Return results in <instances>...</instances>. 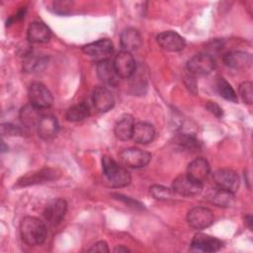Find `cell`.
Here are the masks:
<instances>
[{
	"label": "cell",
	"mask_w": 253,
	"mask_h": 253,
	"mask_svg": "<svg viewBox=\"0 0 253 253\" xmlns=\"http://www.w3.org/2000/svg\"><path fill=\"white\" fill-rule=\"evenodd\" d=\"M121 162L129 168H141L149 163L151 154L145 150L136 147L126 148L120 153Z\"/></svg>",
	"instance_id": "obj_3"
},
{
	"label": "cell",
	"mask_w": 253,
	"mask_h": 253,
	"mask_svg": "<svg viewBox=\"0 0 253 253\" xmlns=\"http://www.w3.org/2000/svg\"><path fill=\"white\" fill-rule=\"evenodd\" d=\"M51 37V32L48 27L42 22H33L27 31L28 41L31 42H46Z\"/></svg>",
	"instance_id": "obj_20"
},
{
	"label": "cell",
	"mask_w": 253,
	"mask_h": 253,
	"mask_svg": "<svg viewBox=\"0 0 253 253\" xmlns=\"http://www.w3.org/2000/svg\"><path fill=\"white\" fill-rule=\"evenodd\" d=\"M142 43L140 33L134 28H127L121 34V45L126 51H132L137 49Z\"/></svg>",
	"instance_id": "obj_21"
},
{
	"label": "cell",
	"mask_w": 253,
	"mask_h": 253,
	"mask_svg": "<svg viewBox=\"0 0 253 253\" xmlns=\"http://www.w3.org/2000/svg\"><path fill=\"white\" fill-rule=\"evenodd\" d=\"M187 68L193 75H207L215 68V60L208 53H198L188 60Z\"/></svg>",
	"instance_id": "obj_5"
},
{
	"label": "cell",
	"mask_w": 253,
	"mask_h": 253,
	"mask_svg": "<svg viewBox=\"0 0 253 253\" xmlns=\"http://www.w3.org/2000/svg\"><path fill=\"white\" fill-rule=\"evenodd\" d=\"M155 129L153 126L146 122H139L134 125L131 139L139 144H147L153 140Z\"/></svg>",
	"instance_id": "obj_19"
},
{
	"label": "cell",
	"mask_w": 253,
	"mask_h": 253,
	"mask_svg": "<svg viewBox=\"0 0 253 253\" xmlns=\"http://www.w3.org/2000/svg\"><path fill=\"white\" fill-rule=\"evenodd\" d=\"M20 233L23 241L30 246L41 245L47 234L45 224L35 216H25L20 223Z\"/></svg>",
	"instance_id": "obj_1"
},
{
	"label": "cell",
	"mask_w": 253,
	"mask_h": 253,
	"mask_svg": "<svg viewBox=\"0 0 253 253\" xmlns=\"http://www.w3.org/2000/svg\"><path fill=\"white\" fill-rule=\"evenodd\" d=\"M172 190L183 197H194L202 192L203 184L195 182L185 174L178 176L173 181Z\"/></svg>",
	"instance_id": "obj_10"
},
{
	"label": "cell",
	"mask_w": 253,
	"mask_h": 253,
	"mask_svg": "<svg viewBox=\"0 0 253 253\" xmlns=\"http://www.w3.org/2000/svg\"><path fill=\"white\" fill-rule=\"evenodd\" d=\"M82 50L85 54L99 62L109 59L114 51V44L109 39H101L84 45Z\"/></svg>",
	"instance_id": "obj_6"
},
{
	"label": "cell",
	"mask_w": 253,
	"mask_h": 253,
	"mask_svg": "<svg viewBox=\"0 0 253 253\" xmlns=\"http://www.w3.org/2000/svg\"><path fill=\"white\" fill-rule=\"evenodd\" d=\"M206 108L211 113L213 114L215 117L217 118H220L222 116V109L215 103V102H211V101H209L206 105Z\"/></svg>",
	"instance_id": "obj_33"
},
{
	"label": "cell",
	"mask_w": 253,
	"mask_h": 253,
	"mask_svg": "<svg viewBox=\"0 0 253 253\" xmlns=\"http://www.w3.org/2000/svg\"><path fill=\"white\" fill-rule=\"evenodd\" d=\"M58 128L59 126L57 120L51 115L42 116L39 125L37 126L39 136L44 140L53 138L57 134Z\"/></svg>",
	"instance_id": "obj_18"
},
{
	"label": "cell",
	"mask_w": 253,
	"mask_h": 253,
	"mask_svg": "<svg viewBox=\"0 0 253 253\" xmlns=\"http://www.w3.org/2000/svg\"><path fill=\"white\" fill-rule=\"evenodd\" d=\"M175 142L186 149H197L200 147V142L196 136L190 133H179L175 137Z\"/></svg>",
	"instance_id": "obj_29"
},
{
	"label": "cell",
	"mask_w": 253,
	"mask_h": 253,
	"mask_svg": "<svg viewBox=\"0 0 253 253\" xmlns=\"http://www.w3.org/2000/svg\"><path fill=\"white\" fill-rule=\"evenodd\" d=\"M244 222L245 224L251 229L252 228V216L251 215H246L245 216V219H244Z\"/></svg>",
	"instance_id": "obj_35"
},
{
	"label": "cell",
	"mask_w": 253,
	"mask_h": 253,
	"mask_svg": "<svg viewBox=\"0 0 253 253\" xmlns=\"http://www.w3.org/2000/svg\"><path fill=\"white\" fill-rule=\"evenodd\" d=\"M212 179L216 188L228 191L230 193H235L239 187V177L231 169L222 168L216 170L213 175Z\"/></svg>",
	"instance_id": "obj_8"
},
{
	"label": "cell",
	"mask_w": 253,
	"mask_h": 253,
	"mask_svg": "<svg viewBox=\"0 0 253 253\" xmlns=\"http://www.w3.org/2000/svg\"><path fill=\"white\" fill-rule=\"evenodd\" d=\"M90 115L89 106L86 103H78L67 109L65 118L69 122H80L87 119Z\"/></svg>",
	"instance_id": "obj_26"
},
{
	"label": "cell",
	"mask_w": 253,
	"mask_h": 253,
	"mask_svg": "<svg viewBox=\"0 0 253 253\" xmlns=\"http://www.w3.org/2000/svg\"><path fill=\"white\" fill-rule=\"evenodd\" d=\"M102 168L110 186L114 188H123L129 185L131 181L130 174L111 156H103Z\"/></svg>",
	"instance_id": "obj_2"
},
{
	"label": "cell",
	"mask_w": 253,
	"mask_h": 253,
	"mask_svg": "<svg viewBox=\"0 0 253 253\" xmlns=\"http://www.w3.org/2000/svg\"><path fill=\"white\" fill-rule=\"evenodd\" d=\"M214 215L212 211L205 207H195L189 211L187 221L189 225L195 229H205L212 224Z\"/></svg>",
	"instance_id": "obj_7"
},
{
	"label": "cell",
	"mask_w": 253,
	"mask_h": 253,
	"mask_svg": "<svg viewBox=\"0 0 253 253\" xmlns=\"http://www.w3.org/2000/svg\"><path fill=\"white\" fill-rule=\"evenodd\" d=\"M114 251L115 252H128L129 250L126 248V247H124L123 245H121V246H118V247H116L115 249H114Z\"/></svg>",
	"instance_id": "obj_36"
},
{
	"label": "cell",
	"mask_w": 253,
	"mask_h": 253,
	"mask_svg": "<svg viewBox=\"0 0 253 253\" xmlns=\"http://www.w3.org/2000/svg\"><path fill=\"white\" fill-rule=\"evenodd\" d=\"M215 86H216V90H217L218 94L222 98H224L227 101L233 102V103L237 102V95H236L234 89L223 77H218L216 79Z\"/></svg>",
	"instance_id": "obj_27"
},
{
	"label": "cell",
	"mask_w": 253,
	"mask_h": 253,
	"mask_svg": "<svg viewBox=\"0 0 253 253\" xmlns=\"http://www.w3.org/2000/svg\"><path fill=\"white\" fill-rule=\"evenodd\" d=\"M115 70L119 77L128 78L135 72V61L130 52L123 50L119 52L113 61Z\"/></svg>",
	"instance_id": "obj_12"
},
{
	"label": "cell",
	"mask_w": 253,
	"mask_h": 253,
	"mask_svg": "<svg viewBox=\"0 0 253 253\" xmlns=\"http://www.w3.org/2000/svg\"><path fill=\"white\" fill-rule=\"evenodd\" d=\"M97 74L98 77L106 84L115 86L118 84L119 75L117 74L114 64L109 59L99 61L97 63Z\"/></svg>",
	"instance_id": "obj_23"
},
{
	"label": "cell",
	"mask_w": 253,
	"mask_h": 253,
	"mask_svg": "<svg viewBox=\"0 0 253 253\" xmlns=\"http://www.w3.org/2000/svg\"><path fill=\"white\" fill-rule=\"evenodd\" d=\"M20 119L24 126H38L43 115L41 113V109L33 106L32 104L24 106L20 111Z\"/></svg>",
	"instance_id": "obj_25"
},
{
	"label": "cell",
	"mask_w": 253,
	"mask_h": 253,
	"mask_svg": "<svg viewBox=\"0 0 253 253\" xmlns=\"http://www.w3.org/2000/svg\"><path fill=\"white\" fill-rule=\"evenodd\" d=\"M210 174V165L208 161L202 157L191 161L187 167L186 175L197 183L203 184Z\"/></svg>",
	"instance_id": "obj_15"
},
{
	"label": "cell",
	"mask_w": 253,
	"mask_h": 253,
	"mask_svg": "<svg viewBox=\"0 0 253 253\" xmlns=\"http://www.w3.org/2000/svg\"><path fill=\"white\" fill-rule=\"evenodd\" d=\"M67 211V204L63 199L51 200L44 208L43 216L48 224L55 226L59 224Z\"/></svg>",
	"instance_id": "obj_9"
},
{
	"label": "cell",
	"mask_w": 253,
	"mask_h": 253,
	"mask_svg": "<svg viewBox=\"0 0 253 253\" xmlns=\"http://www.w3.org/2000/svg\"><path fill=\"white\" fill-rule=\"evenodd\" d=\"M30 103L39 109H47L53 103V97L50 91L42 83H32L28 90Z\"/></svg>",
	"instance_id": "obj_4"
},
{
	"label": "cell",
	"mask_w": 253,
	"mask_h": 253,
	"mask_svg": "<svg viewBox=\"0 0 253 253\" xmlns=\"http://www.w3.org/2000/svg\"><path fill=\"white\" fill-rule=\"evenodd\" d=\"M58 175L59 174H57V171L55 169L43 168L21 177L17 182V187H27L31 185L45 183L57 179Z\"/></svg>",
	"instance_id": "obj_11"
},
{
	"label": "cell",
	"mask_w": 253,
	"mask_h": 253,
	"mask_svg": "<svg viewBox=\"0 0 253 253\" xmlns=\"http://www.w3.org/2000/svg\"><path fill=\"white\" fill-rule=\"evenodd\" d=\"M1 131L3 135H18L22 132L20 127L11 124H3L1 126Z\"/></svg>",
	"instance_id": "obj_32"
},
{
	"label": "cell",
	"mask_w": 253,
	"mask_h": 253,
	"mask_svg": "<svg viewBox=\"0 0 253 253\" xmlns=\"http://www.w3.org/2000/svg\"><path fill=\"white\" fill-rule=\"evenodd\" d=\"M47 60L43 56H38L36 54H28L24 61V69L27 72H38L44 68Z\"/></svg>",
	"instance_id": "obj_28"
},
{
	"label": "cell",
	"mask_w": 253,
	"mask_h": 253,
	"mask_svg": "<svg viewBox=\"0 0 253 253\" xmlns=\"http://www.w3.org/2000/svg\"><path fill=\"white\" fill-rule=\"evenodd\" d=\"M92 103L94 108L100 113H106L114 106V97L105 87H97L93 91Z\"/></svg>",
	"instance_id": "obj_16"
},
{
	"label": "cell",
	"mask_w": 253,
	"mask_h": 253,
	"mask_svg": "<svg viewBox=\"0 0 253 253\" xmlns=\"http://www.w3.org/2000/svg\"><path fill=\"white\" fill-rule=\"evenodd\" d=\"M149 193L154 199L159 201H168V200H171L174 196L173 190L160 185L151 186L149 188Z\"/></svg>",
	"instance_id": "obj_30"
},
{
	"label": "cell",
	"mask_w": 253,
	"mask_h": 253,
	"mask_svg": "<svg viewBox=\"0 0 253 253\" xmlns=\"http://www.w3.org/2000/svg\"><path fill=\"white\" fill-rule=\"evenodd\" d=\"M239 95L243 102L246 104H252L253 101V85L249 81H245L239 86Z\"/></svg>",
	"instance_id": "obj_31"
},
{
	"label": "cell",
	"mask_w": 253,
	"mask_h": 253,
	"mask_svg": "<svg viewBox=\"0 0 253 253\" xmlns=\"http://www.w3.org/2000/svg\"><path fill=\"white\" fill-rule=\"evenodd\" d=\"M134 120L130 115H126L122 117L117 124L115 125V135L120 140H128L131 138L133 127H134Z\"/></svg>",
	"instance_id": "obj_24"
},
{
	"label": "cell",
	"mask_w": 253,
	"mask_h": 253,
	"mask_svg": "<svg viewBox=\"0 0 253 253\" xmlns=\"http://www.w3.org/2000/svg\"><path fill=\"white\" fill-rule=\"evenodd\" d=\"M91 252H109V247L106 241H99L92 245V247L89 249Z\"/></svg>",
	"instance_id": "obj_34"
},
{
	"label": "cell",
	"mask_w": 253,
	"mask_h": 253,
	"mask_svg": "<svg viewBox=\"0 0 253 253\" xmlns=\"http://www.w3.org/2000/svg\"><path fill=\"white\" fill-rule=\"evenodd\" d=\"M223 62L232 69H247L252 64V56L246 51L231 50L223 55Z\"/></svg>",
	"instance_id": "obj_14"
},
{
	"label": "cell",
	"mask_w": 253,
	"mask_h": 253,
	"mask_svg": "<svg viewBox=\"0 0 253 253\" xmlns=\"http://www.w3.org/2000/svg\"><path fill=\"white\" fill-rule=\"evenodd\" d=\"M156 40L158 44L167 51H180L186 45L185 39L174 31L162 32L157 36Z\"/></svg>",
	"instance_id": "obj_13"
},
{
	"label": "cell",
	"mask_w": 253,
	"mask_h": 253,
	"mask_svg": "<svg viewBox=\"0 0 253 253\" xmlns=\"http://www.w3.org/2000/svg\"><path fill=\"white\" fill-rule=\"evenodd\" d=\"M206 199L211 204H213L217 207L227 208V207H230L233 204L234 194L215 187L214 189H211L207 193Z\"/></svg>",
	"instance_id": "obj_22"
},
{
	"label": "cell",
	"mask_w": 253,
	"mask_h": 253,
	"mask_svg": "<svg viewBox=\"0 0 253 253\" xmlns=\"http://www.w3.org/2000/svg\"><path fill=\"white\" fill-rule=\"evenodd\" d=\"M192 247L204 252H215L222 247V242L216 237L205 233H197L192 239Z\"/></svg>",
	"instance_id": "obj_17"
}]
</instances>
